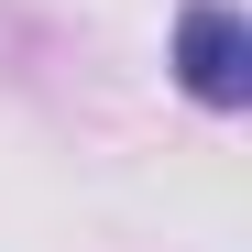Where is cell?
<instances>
[{"mask_svg": "<svg viewBox=\"0 0 252 252\" xmlns=\"http://www.w3.org/2000/svg\"><path fill=\"white\" fill-rule=\"evenodd\" d=\"M176 77L208 110H241L252 99V22L230 11V0H197V11L176 22Z\"/></svg>", "mask_w": 252, "mask_h": 252, "instance_id": "cell-1", "label": "cell"}]
</instances>
